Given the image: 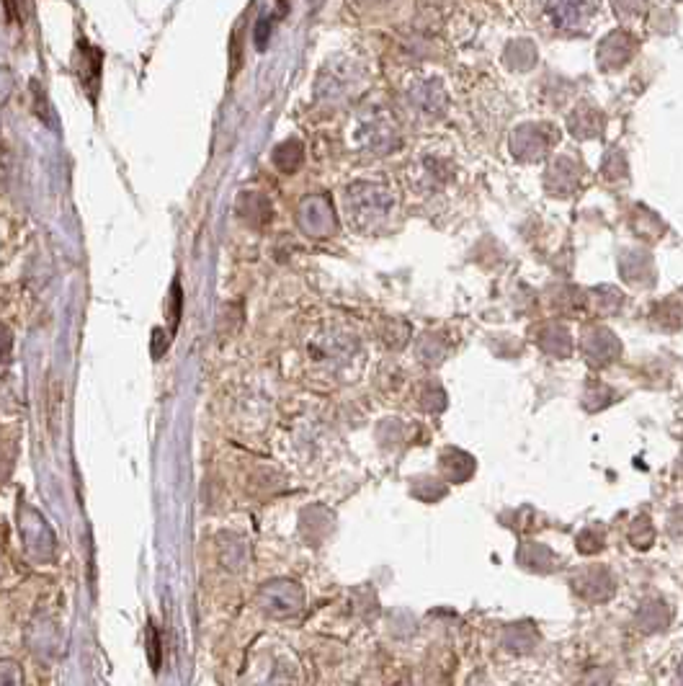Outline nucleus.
Returning a JSON list of instances; mask_svg holds the SVG:
<instances>
[{"mask_svg":"<svg viewBox=\"0 0 683 686\" xmlns=\"http://www.w3.org/2000/svg\"><path fill=\"white\" fill-rule=\"evenodd\" d=\"M21 537H24L26 552L37 563H49L55 558V534L47 527V521L34 509H24L21 514Z\"/></svg>","mask_w":683,"mask_h":686,"instance_id":"1","label":"nucleus"},{"mask_svg":"<svg viewBox=\"0 0 683 686\" xmlns=\"http://www.w3.org/2000/svg\"><path fill=\"white\" fill-rule=\"evenodd\" d=\"M258 601H261V609L269 617H292L302 609V588L292 581H274L266 588H261Z\"/></svg>","mask_w":683,"mask_h":686,"instance_id":"2","label":"nucleus"},{"mask_svg":"<svg viewBox=\"0 0 683 686\" xmlns=\"http://www.w3.org/2000/svg\"><path fill=\"white\" fill-rule=\"evenodd\" d=\"M78 75H80V83L86 86L88 96L96 98L98 75H101V52H98V49H93V47H88L86 42H83V47H80Z\"/></svg>","mask_w":683,"mask_h":686,"instance_id":"3","label":"nucleus"},{"mask_svg":"<svg viewBox=\"0 0 683 686\" xmlns=\"http://www.w3.org/2000/svg\"><path fill=\"white\" fill-rule=\"evenodd\" d=\"M274 163H276V166H279V171L292 173L294 168H297L299 163H302V147H299L297 142H287V145L276 147Z\"/></svg>","mask_w":683,"mask_h":686,"instance_id":"4","label":"nucleus"},{"mask_svg":"<svg viewBox=\"0 0 683 686\" xmlns=\"http://www.w3.org/2000/svg\"><path fill=\"white\" fill-rule=\"evenodd\" d=\"M24 676H21L19 663L0 661V686H21Z\"/></svg>","mask_w":683,"mask_h":686,"instance_id":"5","label":"nucleus"},{"mask_svg":"<svg viewBox=\"0 0 683 686\" xmlns=\"http://www.w3.org/2000/svg\"><path fill=\"white\" fill-rule=\"evenodd\" d=\"M8 354H11V333L0 325V364L6 362Z\"/></svg>","mask_w":683,"mask_h":686,"instance_id":"6","label":"nucleus"},{"mask_svg":"<svg viewBox=\"0 0 683 686\" xmlns=\"http://www.w3.org/2000/svg\"><path fill=\"white\" fill-rule=\"evenodd\" d=\"M155 648H158V637H155V630L150 627V630H147V650H150V661H153V666L158 668V653H155Z\"/></svg>","mask_w":683,"mask_h":686,"instance_id":"7","label":"nucleus"}]
</instances>
